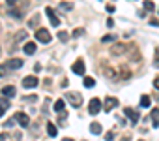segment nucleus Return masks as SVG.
I'll return each mask as SVG.
<instances>
[{"instance_id":"e433bc0d","label":"nucleus","mask_w":159,"mask_h":141,"mask_svg":"<svg viewBox=\"0 0 159 141\" xmlns=\"http://www.w3.org/2000/svg\"><path fill=\"white\" fill-rule=\"evenodd\" d=\"M6 2H8L10 6H15V4H17V0H6Z\"/></svg>"},{"instance_id":"20e7f679","label":"nucleus","mask_w":159,"mask_h":141,"mask_svg":"<svg viewBox=\"0 0 159 141\" xmlns=\"http://www.w3.org/2000/svg\"><path fill=\"white\" fill-rule=\"evenodd\" d=\"M38 85H39V81H38L36 75H26V77L23 79V87H25V89H36Z\"/></svg>"},{"instance_id":"4468645a","label":"nucleus","mask_w":159,"mask_h":141,"mask_svg":"<svg viewBox=\"0 0 159 141\" xmlns=\"http://www.w3.org/2000/svg\"><path fill=\"white\" fill-rule=\"evenodd\" d=\"M6 66L11 68V70H19V68H23V60H21V58H11Z\"/></svg>"},{"instance_id":"b1692460","label":"nucleus","mask_w":159,"mask_h":141,"mask_svg":"<svg viewBox=\"0 0 159 141\" xmlns=\"http://www.w3.org/2000/svg\"><path fill=\"white\" fill-rule=\"evenodd\" d=\"M142 6H144V10H146V12H153V2H152V0H146Z\"/></svg>"},{"instance_id":"412c9836","label":"nucleus","mask_w":159,"mask_h":141,"mask_svg":"<svg viewBox=\"0 0 159 141\" xmlns=\"http://www.w3.org/2000/svg\"><path fill=\"white\" fill-rule=\"evenodd\" d=\"M150 104H152V98L150 96H142L140 98V105L142 107H150Z\"/></svg>"},{"instance_id":"393cba45","label":"nucleus","mask_w":159,"mask_h":141,"mask_svg":"<svg viewBox=\"0 0 159 141\" xmlns=\"http://www.w3.org/2000/svg\"><path fill=\"white\" fill-rule=\"evenodd\" d=\"M38 23H39V15H34V17L28 21V27H38Z\"/></svg>"},{"instance_id":"ea45409f","label":"nucleus","mask_w":159,"mask_h":141,"mask_svg":"<svg viewBox=\"0 0 159 141\" xmlns=\"http://www.w3.org/2000/svg\"><path fill=\"white\" fill-rule=\"evenodd\" d=\"M62 141H73V139H71V137H64Z\"/></svg>"},{"instance_id":"9d476101","label":"nucleus","mask_w":159,"mask_h":141,"mask_svg":"<svg viewBox=\"0 0 159 141\" xmlns=\"http://www.w3.org/2000/svg\"><path fill=\"white\" fill-rule=\"evenodd\" d=\"M125 49H127V45H124V43H116V45H112V47H111V55H114V56L124 55V53H125Z\"/></svg>"},{"instance_id":"c756f323","label":"nucleus","mask_w":159,"mask_h":141,"mask_svg":"<svg viewBox=\"0 0 159 141\" xmlns=\"http://www.w3.org/2000/svg\"><path fill=\"white\" fill-rule=\"evenodd\" d=\"M6 74H8V66L2 64V66H0V75H6Z\"/></svg>"},{"instance_id":"cd10ccee","label":"nucleus","mask_w":159,"mask_h":141,"mask_svg":"<svg viewBox=\"0 0 159 141\" xmlns=\"http://www.w3.org/2000/svg\"><path fill=\"white\" fill-rule=\"evenodd\" d=\"M153 66H155V68H159V47L155 49V60H153Z\"/></svg>"},{"instance_id":"f03ea898","label":"nucleus","mask_w":159,"mask_h":141,"mask_svg":"<svg viewBox=\"0 0 159 141\" xmlns=\"http://www.w3.org/2000/svg\"><path fill=\"white\" fill-rule=\"evenodd\" d=\"M67 96V102L73 105V107H81L83 105V96L79 94V92H69V94H66Z\"/></svg>"},{"instance_id":"f3484780","label":"nucleus","mask_w":159,"mask_h":141,"mask_svg":"<svg viewBox=\"0 0 159 141\" xmlns=\"http://www.w3.org/2000/svg\"><path fill=\"white\" fill-rule=\"evenodd\" d=\"M64 107H66V102H64V100H56V102H54V111H56V113H62Z\"/></svg>"},{"instance_id":"5701e85b","label":"nucleus","mask_w":159,"mask_h":141,"mask_svg":"<svg viewBox=\"0 0 159 141\" xmlns=\"http://www.w3.org/2000/svg\"><path fill=\"white\" fill-rule=\"evenodd\" d=\"M71 36H73V38H81V36H84V28H75Z\"/></svg>"},{"instance_id":"ddd939ff","label":"nucleus","mask_w":159,"mask_h":141,"mask_svg":"<svg viewBox=\"0 0 159 141\" xmlns=\"http://www.w3.org/2000/svg\"><path fill=\"white\" fill-rule=\"evenodd\" d=\"M103 75H107L109 79H116V77H118V74L114 72L111 66H103Z\"/></svg>"},{"instance_id":"a878e982","label":"nucleus","mask_w":159,"mask_h":141,"mask_svg":"<svg viewBox=\"0 0 159 141\" xmlns=\"http://www.w3.org/2000/svg\"><path fill=\"white\" fill-rule=\"evenodd\" d=\"M60 8H62L64 12H69V10L73 8V4H71V2H62V4H60Z\"/></svg>"},{"instance_id":"a211bd4d","label":"nucleus","mask_w":159,"mask_h":141,"mask_svg":"<svg viewBox=\"0 0 159 141\" xmlns=\"http://www.w3.org/2000/svg\"><path fill=\"white\" fill-rule=\"evenodd\" d=\"M90 132H92L94 135L101 134V124H99V122H92V124H90Z\"/></svg>"},{"instance_id":"a19ab883","label":"nucleus","mask_w":159,"mask_h":141,"mask_svg":"<svg viewBox=\"0 0 159 141\" xmlns=\"http://www.w3.org/2000/svg\"><path fill=\"white\" fill-rule=\"evenodd\" d=\"M124 141H127V139H124Z\"/></svg>"},{"instance_id":"2f4dec72","label":"nucleus","mask_w":159,"mask_h":141,"mask_svg":"<svg viewBox=\"0 0 159 141\" xmlns=\"http://www.w3.org/2000/svg\"><path fill=\"white\" fill-rule=\"evenodd\" d=\"M105 139H107V141H112V139H114V134H112V132H109V134L105 135Z\"/></svg>"},{"instance_id":"c9c22d12","label":"nucleus","mask_w":159,"mask_h":141,"mask_svg":"<svg viewBox=\"0 0 159 141\" xmlns=\"http://www.w3.org/2000/svg\"><path fill=\"white\" fill-rule=\"evenodd\" d=\"M34 72H41V64H34Z\"/></svg>"},{"instance_id":"72a5a7b5","label":"nucleus","mask_w":159,"mask_h":141,"mask_svg":"<svg viewBox=\"0 0 159 141\" xmlns=\"http://www.w3.org/2000/svg\"><path fill=\"white\" fill-rule=\"evenodd\" d=\"M153 87H155V89H157V90H159V75H157V77H155V79H153Z\"/></svg>"},{"instance_id":"423d86ee","label":"nucleus","mask_w":159,"mask_h":141,"mask_svg":"<svg viewBox=\"0 0 159 141\" xmlns=\"http://www.w3.org/2000/svg\"><path fill=\"white\" fill-rule=\"evenodd\" d=\"M71 70H73V74H77V75H84V62L81 58L75 60L73 66H71Z\"/></svg>"},{"instance_id":"9b49d317","label":"nucleus","mask_w":159,"mask_h":141,"mask_svg":"<svg viewBox=\"0 0 159 141\" xmlns=\"http://www.w3.org/2000/svg\"><path fill=\"white\" fill-rule=\"evenodd\" d=\"M8 107H10V100H8V98H0V119L6 115Z\"/></svg>"},{"instance_id":"0eeeda50","label":"nucleus","mask_w":159,"mask_h":141,"mask_svg":"<svg viewBox=\"0 0 159 141\" xmlns=\"http://www.w3.org/2000/svg\"><path fill=\"white\" fill-rule=\"evenodd\" d=\"M124 113H125V117L135 124V122H139V119H140V115H139V111H135V109H131V107H125L124 109Z\"/></svg>"},{"instance_id":"2eb2a0df","label":"nucleus","mask_w":159,"mask_h":141,"mask_svg":"<svg viewBox=\"0 0 159 141\" xmlns=\"http://www.w3.org/2000/svg\"><path fill=\"white\" fill-rule=\"evenodd\" d=\"M15 87L13 85H8V87H4L2 89V96H6V98H11V96H15Z\"/></svg>"},{"instance_id":"4be33fe9","label":"nucleus","mask_w":159,"mask_h":141,"mask_svg":"<svg viewBox=\"0 0 159 141\" xmlns=\"http://www.w3.org/2000/svg\"><path fill=\"white\" fill-rule=\"evenodd\" d=\"M94 85H96L94 77H84V87H86V89H92Z\"/></svg>"},{"instance_id":"f704fd0d","label":"nucleus","mask_w":159,"mask_h":141,"mask_svg":"<svg viewBox=\"0 0 159 141\" xmlns=\"http://www.w3.org/2000/svg\"><path fill=\"white\" fill-rule=\"evenodd\" d=\"M107 27L112 28V27H114V21H112V19H107Z\"/></svg>"},{"instance_id":"39448f33","label":"nucleus","mask_w":159,"mask_h":141,"mask_svg":"<svg viewBox=\"0 0 159 141\" xmlns=\"http://www.w3.org/2000/svg\"><path fill=\"white\" fill-rule=\"evenodd\" d=\"M45 15L49 17V23H51L52 27H58V25H60V19L56 17V13H54L52 8H45Z\"/></svg>"},{"instance_id":"dca6fc26","label":"nucleus","mask_w":159,"mask_h":141,"mask_svg":"<svg viewBox=\"0 0 159 141\" xmlns=\"http://www.w3.org/2000/svg\"><path fill=\"white\" fill-rule=\"evenodd\" d=\"M152 124L155 128L159 126V109H152Z\"/></svg>"},{"instance_id":"aec40b11","label":"nucleus","mask_w":159,"mask_h":141,"mask_svg":"<svg viewBox=\"0 0 159 141\" xmlns=\"http://www.w3.org/2000/svg\"><path fill=\"white\" fill-rule=\"evenodd\" d=\"M58 40H60V41H64V43H66V41H67V40H69V34H67V32H66V30H60V32H58Z\"/></svg>"},{"instance_id":"6e6552de","label":"nucleus","mask_w":159,"mask_h":141,"mask_svg":"<svg viewBox=\"0 0 159 141\" xmlns=\"http://www.w3.org/2000/svg\"><path fill=\"white\" fill-rule=\"evenodd\" d=\"M116 105H118V100L112 98V96H107V98H105V104H103V109H105V111H112Z\"/></svg>"},{"instance_id":"bb28decb","label":"nucleus","mask_w":159,"mask_h":141,"mask_svg":"<svg viewBox=\"0 0 159 141\" xmlns=\"http://www.w3.org/2000/svg\"><path fill=\"white\" fill-rule=\"evenodd\" d=\"M25 38H26V32H25V30H19V32H17V36H15V40H17V41H23Z\"/></svg>"},{"instance_id":"473e14b6","label":"nucleus","mask_w":159,"mask_h":141,"mask_svg":"<svg viewBox=\"0 0 159 141\" xmlns=\"http://www.w3.org/2000/svg\"><path fill=\"white\" fill-rule=\"evenodd\" d=\"M114 10H116V8H114L112 4H109V6H107V12H109V13H114Z\"/></svg>"},{"instance_id":"f257e3e1","label":"nucleus","mask_w":159,"mask_h":141,"mask_svg":"<svg viewBox=\"0 0 159 141\" xmlns=\"http://www.w3.org/2000/svg\"><path fill=\"white\" fill-rule=\"evenodd\" d=\"M36 40L41 41V43H49V41L52 40V36L49 34L47 28H38V30H36Z\"/></svg>"},{"instance_id":"7c9ffc66","label":"nucleus","mask_w":159,"mask_h":141,"mask_svg":"<svg viewBox=\"0 0 159 141\" xmlns=\"http://www.w3.org/2000/svg\"><path fill=\"white\" fill-rule=\"evenodd\" d=\"M36 100H38V96H36V94H30V96H26V98H25V102H36Z\"/></svg>"},{"instance_id":"1a4fd4ad","label":"nucleus","mask_w":159,"mask_h":141,"mask_svg":"<svg viewBox=\"0 0 159 141\" xmlns=\"http://www.w3.org/2000/svg\"><path fill=\"white\" fill-rule=\"evenodd\" d=\"M15 120H17L23 128H28V122H30V120H28V115H26V113H23V111L15 113Z\"/></svg>"},{"instance_id":"58836bf2","label":"nucleus","mask_w":159,"mask_h":141,"mask_svg":"<svg viewBox=\"0 0 159 141\" xmlns=\"http://www.w3.org/2000/svg\"><path fill=\"white\" fill-rule=\"evenodd\" d=\"M150 23H152L153 27H159V21H155V19H153V21H150Z\"/></svg>"},{"instance_id":"f8f14e48","label":"nucleus","mask_w":159,"mask_h":141,"mask_svg":"<svg viewBox=\"0 0 159 141\" xmlns=\"http://www.w3.org/2000/svg\"><path fill=\"white\" fill-rule=\"evenodd\" d=\"M23 51H25L28 56L34 55V53H36V43H34V41H26V43L23 45Z\"/></svg>"},{"instance_id":"c85d7f7f","label":"nucleus","mask_w":159,"mask_h":141,"mask_svg":"<svg viewBox=\"0 0 159 141\" xmlns=\"http://www.w3.org/2000/svg\"><path fill=\"white\" fill-rule=\"evenodd\" d=\"M114 40H116V36H103V40H101V41H103V43H107V41H114Z\"/></svg>"},{"instance_id":"4c0bfd02","label":"nucleus","mask_w":159,"mask_h":141,"mask_svg":"<svg viewBox=\"0 0 159 141\" xmlns=\"http://www.w3.org/2000/svg\"><path fill=\"white\" fill-rule=\"evenodd\" d=\"M6 139H8V135H6V134H0V141H6Z\"/></svg>"},{"instance_id":"6ab92c4d","label":"nucleus","mask_w":159,"mask_h":141,"mask_svg":"<svg viewBox=\"0 0 159 141\" xmlns=\"http://www.w3.org/2000/svg\"><path fill=\"white\" fill-rule=\"evenodd\" d=\"M47 134H49L51 137H54V135L58 134V130H56V126H54L52 122H47Z\"/></svg>"},{"instance_id":"7ed1b4c3","label":"nucleus","mask_w":159,"mask_h":141,"mask_svg":"<svg viewBox=\"0 0 159 141\" xmlns=\"http://www.w3.org/2000/svg\"><path fill=\"white\" fill-rule=\"evenodd\" d=\"M101 111V100L99 98H92L90 104H88V113L90 115H98Z\"/></svg>"}]
</instances>
